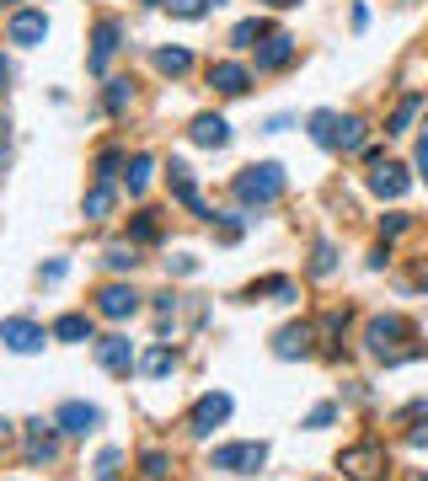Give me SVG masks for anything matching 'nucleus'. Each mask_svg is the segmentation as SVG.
<instances>
[{"instance_id":"f257e3e1","label":"nucleus","mask_w":428,"mask_h":481,"mask_svg":"<svg viewBox=\"0 0 428 481\" xmlns=\"http://www.w3.org/2000/svg\"><path fill=\"white\" fill-rule=\"evenodd\" d=\"M231 187H236L242 203H257V209H262V203H273V198L284 193V166H279V161H257V166L236 172Z\"/></svg>"},{"instance_id":"f03ea898","label":"nucleus","mask_w":428,"mask_h":481,"mask_svg":"<svg viewBox=\"0 0 428 481\" xmlns=\"http://www.w3.org/2000/svg\"><path fill=\"white\" fill-rule=\"evenodd\" d=\"M402 337H413V326L402 321V316H375L365 326V343H369V354L375 359H385V363H402L407 359V348H402Z\"/></svg>"},{"instance_id":"7ed1b4c3","label":"nucleus","mask_w":428,"mask_h":481,"mask_svg":"<svg viewBox=\"0 0 428 481\" xmlns=\"http://www.w3.org/2000/svg\"><path fill=\"white\" fill-rule=\"evenodd\" d=\"M338 466H343V476H354V481H380L385 476V444H380V439L348 444V449L338 455Z\"/></svg>"},{"instance_id":"20e7f679","label":"nucleus","mask_w":428,"mask_h":481,"mask_svg":"<svg viewBox=\"0 0 428 481\" xmlns=\"http://www.w3.org/2000/svg\"><path fill=\"white\" fill-rule=\"evenodd\" d=\"M209 466L214 471H231V476H257L268 466V444H220Z\"/></svg>"},{"instance_id":"39448f33","label":"nucleus","mask_w":428,"mask_h":481,"mask_svg":"<svg viewBox=\"0 0 428 481\" xmlns=\"http://www.w3.org/2000/svg\"><path fill=\"white\" fill-rule=\"evenodd\" d=\"M5 38H11L16 49H38V43L49 38V16H43L38 5H22V11H11V22H5Z\"/></svg>"},{"instance_id":"423d86ee","label":"nucleus","mask_w":428,"mask_h":481,"mask_svg":"<svg viewBox=\"0 0 428 481\" xmlns=\"http://www.w3.org/2000/svg\"><path fill=\"white\" fill-rule=\"evenodd\" d=\"M225 418H231V396H225V391H209V396H198V401H193V412H187V433L209 439Z\"/></svg>"},{"instance_id":"0eeeda50","label":"nucleus","mask_w":428,"mask_h":481,"mask_svg":"<svg viewBox=\"0 0 428 481\" xmlns=\"http://www.w3.org/2000/svg\"><path fill=\"white\" fill-rule=\"evenodd\" d=\"M166 187H172V198L183 203L187 214H198V220H214V209L204 203V193H198V182H193V172H187L183 161H172V166H166Z\"/></svg>"},{"instance_id":"6e6552de","label":"nucleus","mask_w":428,"mask_h":481,"mask_svg":"<svg viewBox=\"0 0 428 481\" xmlns=\"http://www.w3.org/2000/svg\"><path fill=\"white\" fill-rule=\"evenodd\" d=\"M0 343H5L11 354H38V348L49 343V332H43L38 321H27V316H11V321H0Z\"/></svg>"},{"instance_id":"1a4fd4ad","label":"nucleus","mask_w":428,"mask_h":481,"mask_svg":"<svg viewBox=\"0 0 428 481\" xmlns=\"http://www.w3.org/2000/svg\"><path fill=\"white\" fill-rule=\"evenodd\" d=\"M119 49H123V22L119 16H102V22L91 27V75H102Z\"/></svg>"},{"instance_id":"9d476101","label":"nucleus","mask_w":428,"mask_h":481,"mask_svg":"<svg viewBox=\"0 0 428 481\" xmlns=\"http://www.w3.org/2000/svg\"><path fill=\"white\" fill-rule=\"evenodd\" d=\"M407 187H413L407 166H396V161H375V166H369V193H375V198H402Z\"/></svg>"},{"instance_id":"9b49d317","label":"nucleus","mask_w":428,"mask_h":481,"mask_svg":"<svg viewBox=\"0 0 428 481\" xmlns=\"http://www.w3.org/2000/svg\"><path fill=\"white\" fill-rule=\"evenodd\" d=\"M187 139L204 145V150H225V145H231V123L220 118V113H198L193 128H187Z\"/></svg>"},{"instance_id":"f8f14e48","label":"nucleus","mask_w":428,"mask_h":481,"mask_svg":"<svg viewBox=\"0 0 428 481\" xmlns=\"http://www.w3.org/2000/svg\"><path fill=\"white\" fill-rule=\"evenodd\" d=\"M97 310H102L108 321H123V316L139 310V295H134L128 284H102V289H97Z\"/></svg>"},{"instance_id":"ddd939ff","label":"nucleus","mask_w":428,"mask_h":481,"mask_svg":"<svg viewBox=\"0 0 428 481\" xmlns=\"http://www.w3.org/2000/svg\"><path fill=\"white\" fill-rule=\"evenodd\" d=\"M54 428H60V422H27V460H33V466H49V460L60 455Z\"/></svg>"},{"instance_id":"4468645a","label":"nucleus","mask_w":428,"mask_h":481,"mask_svg":"<svg viewBox=\"0 0 428 481\" xmlns=\"http://www.w3.org/2000/svg\"><path fill=\"white\" fill-rule=\"evenodd\" d=\"M310 343H316V326L300 321V326H284V332L273 337V354H279V359H306Z\"/></svg>"},{"instance_id":"2eb2a0df","label":"nucleus","mask_w":428,"mask_h":481,"mask_svg":"<svg viewBox=\"0 0 428 481\" xmlns=\"http://www.w3.org/2000/svg\"><path fill=\"white\" fill-rule=\"evenodd\" d=\"M246 80H252V70H246V64H231V60L209 64V86H214V91H225V97H242Z\"/></svg>"},{"instance_id":"dca6fc26","label":"nucleus","mask_w":428,"mask_h":481,"mask_svg":"<svg viewBox=\"0 0 428 481\" xmlns=\"http://www.w3.org/2000/svg\"><path fill=\"white\" fill-rule=\"evenodd\" d=\"M97 363H102L108 374H128V369H134V348H128V337H102V343H97Z\"/></svg>"},{"instance_id":"f3484780","label":"nucleus","mask_w":428,"mask_h":481,"mask_svg":"<svg viewBox=\"0 0 428 481\" xmlns=\"http://www.w3.org/2000/svg\"><path fill=\"white\" fill-rule=\"evenodd\" d=\"M54 422H60V433H91V428L102 422V412H97L91 401H64Z\"/></svg>"},{"instance_id":"a211bd4d","label":"nucleus","mask_w":428,"mask_h":481,"mask_svg":"<svg viewBox=\"0 0 428 481\" xmlns=\"http://www.w3.org/2000/svg\"><path fill=\"white\" fill-rule=\"evenodd\" d=\"M295 60V38L290 33H268V43L257 49V70H284Z\"/></svg>"},{"instance_id":"6ab92c4d","label":"nucleus","mask_w":428,"mask_h":481,"mask_svg":"<svg viewBox=\"0 0 428 481\" xmlns=\"http://www.w3.org/2000/svg\"><path fill=\"white\" fill-rule=\"evenodd\" d=\"M338 123H343V113H332V108L310 113V139H316V145H327V150H338Z\"/></svg>"},{"instance_id":"aec40b11","label":"nucleus","mask_w":428,"mask_h":481,"mask_svg":"<svg viewBox=\"0 0 428 481\" xmlns=\"http://www.w3.org/2000/svg\"><path fill=\"white\" fill-rule=\"evenodd\" d=\"M418 113H423V91H413V97H402V102H396V113H391V123H385V134H407Z\"/></svg>"},{"instance_id":"412c9836","label":"nucleus","mask_w":428,"mask_h":481,"mask_svg":"<svg viewBox=\"0 0 428 481\" xmlns=\"http://www.w3.org/2000/svg\"><path fill=\"white\" fill-rule=\"evenodd\" d=\"M172 369H177V354H172V348H161V343L139 359V374H150V380H161V374H172Z\"/></svg>"},{"instance_id":"4be33fe9","label":"nucleus","mask_w":428,"mask_h":481,"mask_svg":"<svg viewBox=\"0 0 428 481\" xmlns=\"http://www.w3.org/2000/svg\"><path fill=\"white\" fill-rule=\"evenodd\" d=\"M54 337L60 343H91V321L86 316H60L54 321Z\"/></svg>"},{"instance_id":"5701e85b","label":"nucleus","mask_w":428,"mask_h":481,"mask_svg":"<svg viewBox=\"0 0 428 481\" xmlns=\"http://www.w3.org/2000/svg\"><path fill=\"white\" fill-rule=\"evenodd\" d=\"M113 214V182H97L86 193V220H108Z\"/></svg>"},{"instance_id":"b1692460","label":"nucleus","mask_w":428,"mask_h":481,"mask_svg":"<svg viewBox=\"0 0 428 481\" xmlns=\"http://www.w3.org/2000/svg\"><path fill=\"white\" fill-rule=\"evenodd\" d=\"M187 64H193L187 49H156V70L161 75H187Z\"/></svg>"},{"instance_id":"393cba45","label":"nucleus","mask_w":428,"mask_h":481,"mask_svg":"<svg viewBox=\"0 0 428 481\" xmlns=\"http://www.w3.org/2000/svg\"><path fill=\"white\" fill-rule=\"evenodd\" d=\"M332 268H338V246H332V240H316V251H310V273H316V278H332Z\"/></svg>"},{"instance_id":"a878e982","label":"nucleus","mask_w":428,"mask_h":481,"mask_svg":"<svg viewBox=\"0 0 428 481\" xmlns=\"http://www.w3.org/2000/svg\"><path fill=\"white\" fill-rule=\"evenodd\" d=\"M134 102V80H108V91H102V108L108 113H123Z\"/></svg>"},{"instance_id":"bb28decb","label":"nucleus","mask_w":428,"mask_h":481,"mask_svg":"<svg viewBox=\"0 0 428 481\" xmlns=\"http://www.w3.org/2000/svg\"><path fill=\"white\" fill-rule=\"evenodd\" d=\"M150 172H156V161H150V156H128V193H145Z\"/></svg>"},{"instance_id":"cd10ccee","label":"nucleus","mask_w":428,"mask_h":481,"mask_svg":"<svg viewBox=\"0 0 428 481\" xmlns=\"http://www.w3.org/2000/svg\"><path fill=\"white\" fill-rule=\"evenodd\" d=\"M359 145H365V123L343 118V123H338V150H359Z\"/></svg>"},{"instance_id":"c85d7f7f","label":"nucleus","mask_w":428,"mask_h":481,"mask_svg":"<svg viewBox=\"0 0 428 481\" xmlns=\"http://www.w3.org/2000/svg\"><path fill=\"white\" fill-rule=\"evenodd\" d=\"M139 471L150 481H166V455H161V449H145V455H139Z\"/></svg>"},{"instance_id":"c756f323","label":"nucleus","mask_w":428,"mask_h":481,"mask_svg":"<svg viewBox=\"0 0 428 481\" xmlns=\"http://www.w3.org/2000/svg\"><path fill=\"white\" fill-rule=\"evenodd\" d=\"M128 236H134V240H156V236H161V220H156V214H134Z\"/></svg>"},{"instance_id":"7c9ffc66","label":"nucleus","mask_w":428,"mask_h":481,"mask_svg":"<svg viewBox=\"0 0 428 481\" xmlns=\"http://www.w3.org/2000/svg\"><path fill=\"white\" fill-rule=\"evenodd\" d=\"M252 38H262V22H257V16H246V22H236L231 43H236V49H252Z\"/></svg>"},{"instance_id":"2f4dec72","label":"nucleus","mask_w":428,"mask_h":481,"mask_svg":"<svg viewBox=\"0 0 428 481\" xmlns=\"http://www.w3.org/2000/svg\"><path fill=\"white\" fill-rule=\"evenodd\" d=\"M407 444H413V449H428V401H418V422H413Z\"/></svg>"},{"instance_id":"473e14b6","label":"nucleus","mask_w":428,"mask_h":481,"mask_svg":"<svg viewBox=\"0 0 428 481\" xmlns=\"http://www.w3.org/2000/svg\"><path fill=\"white\" fill-rule=\"evenodd\" d=\"M139 257H134V246H108V268H119V273H128Z\"/></svg>"},{"instance_id":"72a5a7b5","label":"nucleus","mask_w":428,"mask_h":481,"mask_svg":"<svg viewBox=\"0 0 428 481\" xmlns=\"http://www.w3.org/2000/svg\"><path fill=\"white\" fill-rule=\"evenodd\" d=\"M97 481H119V449H102V460H97Z\"/></svg>"},{"instance_id":"f704fd0d","label":"nucleus","mask_w":428,"mask_h":481,"mask_svg":"<svg viewBox=\"0 0 428 481\" xmlns=\"http://www.w3.org/2000/svg\"><path fill=\"white\" fill-rule=\"evenodd\" d=\"M119 166H123V156H119V150H108V156L97 161V182H113V177H119Z\"/></svg>"},{"instance_id":"c9c22d12","label":"nucleus","mask_w":428,"mask_h":481,"mask_svg":"<svg viewBox=\"0 0 428 481\" xmlns=\"http://www.w3.org/2000/svg\"><path fill=\"white\" fill-rule=\"evenodd\" d=\"M166 5H172L177 16H204V11H209V0H166Z\"/></svg>"},{"instance_id":"e433bc0d","label":"nucleus","mask_w":428,"mask_h":481,"mask_svg":"<svg viewBox=\"0 0 428 481\" xmlns=\"http://www.w3.org/2000/svg\"><path fill=\"white\" fill-rule=\"evenodd\" d=\"M64 273H70V262H64V257H54V262H43V273H38V278H43V284H60Z\"/></svg>"},{"instance_id":"4c0bfd02","label":"nucleus","mask_w":428,"mask_h":481,"mask_svg":"<svg viewBox=\"0 0 428 481\" xmlns=\"http://www.w3.org/2000/svg\"><path fill=\"white\" fill-rule=\"evenodd\" d=\"M166 273H198V257H166Z\"/></svg>"},{"instance_id":"58836bf2","label":"nucleus","mask_w":428,"mask_h":481,"mask_svg":"<svg viewBox=\"0 0 428 481\" xmlns=\"http://www.w3.org/2000/svg\"><path fill=\"white\" fill-rule=\"evenodd\" d=\"M332 418H338V407H316V412L306 418V428H327Z\"/></svg>"},{"instance_id":"ea45409f","label":"nucleus","mask_w":428,"mask_h":481,"mask_svg":"<svg viewBox=\"0 0 428 481\" xmlns=\"http://www.w3.org/2000/svg\"><path fill=\"white\" fill-rule=\"evenodd\" d=\"M380 231H385V240H391V236H402V231H407V214H391V220H385Z\"/></svg>"},{"instance_id":"a19ab883","label":"nucleus","mask_w":428,"mask_h":481,"mask_svg":"<svg viewBox=\"0 0 428 481\" xmlns=\"http://www.w3.org/2000/svg\"><path fill=\"white\" fill-rule=\"evenodd\" d=\"M268 5H273V11H290V5H300V0H268Z\"/></svg>"},{"instance_id":"79ce46f5","label":"nucleus","mask_w":428,"mask_h":481,"mask_svg":"<svg viewBox=\"0 0 428 481\" xmlns=\"http://www.w3.org/2000/svg\"><path fill=\"white\" fill-rule=\"evenodd\" d=\"M5 80H11V64L0 60V86H5Z\"/></svg>"},{"instance_id":"37998d69","label":"nucleus","mask_w":428,"mask_h":481,"mask_svg":"<svg viewBox=\"0 0 428 481\" xmlns=\"http://www.w3.org/2000/svg\"><path fill=\"white\" fill-rule=\"evenodd\" d=\"M145 5H166V0H145Z\"/></svg>"},{"instance_id":"c03bdc74","label":"nucleus","mask_w":428,"mask_h":481,"mask_svg":"<svg viewBox=\"0 0 428 481\" xmlns=\"http://www.w3.org/2000/svg\"><path fill=\"white\" fill-rule=\"evenodd\" d=\"M209 5H225V0H209Z\"/></svg>"},{"instance_id":"a18cd8bd","label":"nucleus","mask_w":428,"mask_h":481,"mask_svg":"<svg viewBox=\"0 0 428 481\" xmlns=\"http://www.w3.org/2000/svg\"><path fill=\"white\" fill-rule=\"evenodd\" d=\"M0 134H5V118H0Z\"/></svg>"},{"instance_id":"49530a36","label":"nucleus","mask_w":428,"mask_h":481,"mask_svg":"<svg viewBox=\"0 0 428 481\" xmlns=\"http://www.w3.org/2000/svg\"><path fill=\"white\" fill-rule=\"evenodd\" d=\"M423 139H428V123H423Z\"/></svg>"},{"instance_id":"de8ad7c7","label":"nucleus","mask_w":428,"mask_h":481,"mask_svg":"<svg viewBox=\"0 0 428 481\" xmlns=\"http://www.w3.org/2000/svg\"><path fill=\"white\" fill-rule=\"evenodd\" d=\"M423 481H428V476H423Z\"/></svg>"}]
</instances>
